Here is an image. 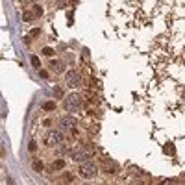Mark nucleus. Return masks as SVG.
<instances>
[{
  "instance_id": "f257e3e1",
  "label": "nucleus",
  "mask_w": 185,
  "mask_h": 185,
  "mask_svg": "<svg viewBox=\"0 0 185 185\" xmlns=\"http://www.w3.org/2000/svg\"><path fill=\"white\" fill-rule=\"evenodd\" d=\"M78 174L85 180H93L96 174H98V167H96V163H93V161H83L80 165V169H78Z\"/></svg>"
},
{
  "instance_id": "6e6552de",
  "label": "nucleus",
  "mask_w": 185,
  "mask_h": 185,
  "mask_svg": "<svg viewBox=\"0 0 185 185\" xmlns=\"http://www.w3.org/2000/svg\"><path fill=\"white\" fill-rule=\"evenodd\" d=\"M65 169V159H56L52 161V170H61Z\"/></svg>"
},
{
  "instance_id": "6ab92c4d",
  "label": "nucleus",
  "mask_w": 185,
  "mask_h": 185,
  "mask_svg": "<svg viewBox=\"0 0 185 185\" xmlns=\"http://www.w3.org/2000/svg\"><path fill=\"white\" fill-rule=\"evenodd\" d=\"M39 74H41V78H48V72L43 70V69H39Z\"/></svg>"
},
{
  "instance_id": "1a4fd4ad",
  "label": "nucleus",
  "mask_w": 185,
  "mask_h": 185,
  "mask_svg": "<svg viewBox=\"0 0 185 185\" xmlns=\"http://www.w3.org/2000/svg\"><path fill=\"white\" fill-rule=\"evenodd\" d=\"M31 167H34V170H35V172H43V169H45V165H43V161H41V159H34Z\"/></svg>"
},
{
  "instance_id": "0eeeda50",
  "label": "nucleus",
  "mask_w": 185,
  "mask_h": 185,
  "mask_svg": "<svg viewBox=\"0 0 185 185\" xmlns=\"http://www.w3.org/2000/svg\"><path fill=\"white\" fill-rule=\"evenodd\" d=\"M50 69L56 72V74H59V72H63V70H65V63H63V61H59V59H52V61H50Z\"/></svg>"
},
{
  "instance_id": "20e7f679",
  "label": "nucleus",
  "mask_w": 185,
  "mask_h": 185,
  "mask_svg": "<svg viewBox=\"0 0 185 185\" xmlns=\"http://www.w3.org/2000/svg\"><path fill=\"white\" fill-rule=\"evenodd\" d=\"M70 157L74 161H78V163H83L87 159H91V150H85V146H82L78 150H72L70 152Z\"/></svg>"
},
{
  "instance_id": "f8f14e48",
  "label": "nucleus",
  "mask_w": 185,
  "mask_h": 185,
  "mask_svg": "<svg viewBox=\"0 0 185 185\" xmlns=\"http://www.w3.org/2000/svg\"><path fill=\"white\" fill-rule=\"evenodd\" d=\"M52 94L56 96V98H63V91L59 89V87H54V89H52Z\"/></svg>"
},
{
  "instance_id": "f03ea898",
  "label": "nucleus",
  "mask_w": 185,
  "mask_h": 185,
  "mask_svg": "<svg viewBox=\"0 0 185 185\" xmlns=\"http://www.w3.org/2000/svg\"><path fill=\"white\" fill-rule=\"evenodd\" d=\"M82 104H83V100H82V96L80 94H76V93H72V94H69V96H65V109L67 111H78L80 107H82Z\"/></svg>"
},
{
  "instance_id": "39448f33",
  "label": "nucleus",
  "mask_w": 185,
  "mask_h": 185,
  "mask_svg": "<svg viewBox=\"0 0 185 185\" xmlns=\"http://www.w3.org/2000/svg\"><path fill=\"white\" fill-rule=\"evenodd\" d=\"M65 82H67V85H69V87H80L82 78H80L78 70H69V72H67V76H65Z\"/></svg>"
},
{
  "instance_id": "7ed1b4c3",
  "label": "nucleus",
  "mask_w": 185,
  "mask_h": 185,
  "mask_svg": "<svg viewBox=\"0 0 185 185\" xmlns=\"http://www.w3.org/2000/svg\"><path fill=\"white\" fill-rule=\"evenodd\" d=\"M43 141H45L46 146H58V145H61V143H63V133H61V130H48Z\"/></svg>"
},
{
  "instance_id": "dca6fc26",
  "label": "nucleus",
  "mask_w": 185,
  "mask_h": 185,
  "mask_svg": "<svg viewBox=\"0 0 185 185\" xmlns=\"http://www.w3.org/2000/svg\"><path fill=\"white\" fill-rule=\"evenodd\" d=\"M43 54H45V56H48V58H50V56H54V54H56V52H54V50H52L50 46H45V48H43Z\"/></svg>"
},
{
  "instance_id": "ddd939ff",
  "label": "nucleus",
  "mask_w": 185,
  "mask_h": 185,
  "mask_svg": "<svg viewBox=\"0 0 185 185\" xmlns=\"http://www.w3.org/2000/svg\"><path fill=\"white\" fill-rule=\"evenodd\" d=\"M22 19L26 20V22H30V20H34V19H35V13H30V11H26V13L22 15Z\"/></svg>"
},
{
  "instance_id": "a211bd4d",
  "label": "nucleus",
  "mask_w": 185,
  "mask_h": 185,
  "mask_svg": "<svg viewBox=\"0 0 185 185\" xmlns=\"http://www.w3.org/2000/svg\"><path fill=\"white\" fill-rule=\"evenodd\" d=\"M28 148H30V152H35V150H37V143H35V141H31Z\"/></svg>"
},
{
  "instance_id": "4468645a",
  "label": "nucleus",
  "mask_w": 185,
  "mask_h": 185,
  "mask_svg": "<svg viewBox=\"0 0 185 185\" xmlns=\"http://www.w3.org/2000/svg\"><path fill=\"white\" fill-rule=\"evenodd\" d=\"M63 181H65V183H69V181H70V183H72V181H74V176H72L70 172H65V176H63Z\"/></svg>"
},
{
  "instance_id": "9b49d317",
  "label": "nucleus",
  "mask_w": 185,
  "mask_h": 185,
  "mask_svg": "<svg viewBox=\"0 0 185 185\" xmlns=\"http://www.w3.org/2000/svg\"><path fill=\"white\" fill-rule=\"evenodd\" d=\"M39 35H41V30H39V28H35V30H31V31H30V35L26 37V41L30 43L31 39H34V37H39Z\"/></svg>"
},
{
  "instance_id": "2eb2a0df",
  "label": "nucleus",
  "mask_w": 185,
  "mask_h": 185,
  "mask_svg": "<svg viewBox=\"0 0 185 185\" xmlns=\"http://www.w3.org/2000/svg\"><path fill=\"white\" fill-rule=\"evenodd\" d=\"M31 65H34L35 69H41V61H39L37 56H31Z\"/></svg>"
},
{
  "instance_id": "9d476101",
  "label": "nucleus",
  "mask_w": 185,
  "mask_h": 185,
  "mask_svg": "<svg viewBox=\"0 0 185 185\" xmlns=\"http://www.w3.org/2000/svg\"><path fill=\"white\" fill-rule=\"evenodd\" d=\"M43 109H45V111H54V109H56V102H45V104H43Z\"/></svg>"
},
{
  "instance_id": "f3484780",
  "label": "nucleus",
  "mask_w": 185,
  "mask_h": 185,
  "mask_svg": "<svg viewBox=\"0 0 185 185\" xmlns=\"http://www.w3.org/2000/svg\"><path fill=\"white\" fill-rule=\"evenodd\" d=\"M34 13H35V17H41V15H43V7L35 4V6H34Z\"/></svg>"
},
{
  "instance_id": "423d86ee",
  "label": "nucleus",
  "mask_w": 185,
  "mask_h": 185,
  "mask_svg": "<svg viewBox=\"0 0 185 185\" xmlns=\"http://www.w3.org/2000/svg\"><path fill=\"white\" fill-rule=\"evenodd\" d=\"M59 124H61V130H65V132H72L78 122H76V118H74V117L67 115V117H63V118H61V122H59Z\"/></svg>"
}]
</instances>
